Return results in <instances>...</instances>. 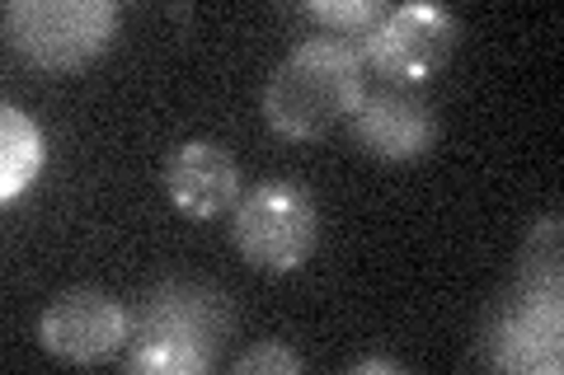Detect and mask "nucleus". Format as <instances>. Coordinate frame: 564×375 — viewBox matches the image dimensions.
Instances as JSON below:
<instances>
[{"label": "nucleus", "mask_w": 564, "mask_h": 375, "mask_svg": "<svg viewBox=\"0 0 564 375\" xmlns=\"http://www.w3.org/2000/svg\"><path fill=\"white\" fill-rule=\"evenodd\" d=\"M367 66L358 57V43L334 38H302L278 62L269 89H263V118L282 141H321L334 132L367 95Z\"/></svg>", "instance_id": "nucleus-1"}, {"label": "nucleus", "mask_w": 564, "mask_h": 375, "mask_svg": "<svg viewBox=\"0 0 564 375\" xmlns=\"http://www.w3.org/2000/svg\"><path fill=\"white\" fill-rule=\"evenodd\" d=\"M226 329H231V306L226 296L193 287V282H170L155 287L132 310L137 348L128 356L132 375H198L212 371Z\"/></svg>", "instance_id": "nucleus-2"}, {"label": "nucleus", "mask_w": 564, "mask_h": 375, "mask_svg": "<svg viewBox=\"0 0 564 375\" xmlns=\"http://www.w3.org/2000/svg\"><path fill=\"white\" fill-rule=\"evenodd\" d=\"M231 240L254 273H296L321 244V207L292 178H263L240 198Z\"/></svg>", "instance_id": "nucleus-3"}, {"label": "nucleus", "mask_w": 564, "mask_h": 375, "mask_svg": "<svg viewBox=\"0 0 564 375\" xmlns=\"http://www.w3.org/2000/svg\"><path fill=\"white\" fill-rule=\"evenodd\" d=\"M10 43L43 70H80L104 57L118 33L113 0H10Z\"/></svg>", "instance_id": "nucleus-4"}, {"label": "nucleus", "mask_w": 564, "mask_h": 375, "mask_svg": "<svg viewBox=\"0 0 564 375\" xmlns=\"http://www.w3.org/2000/svg\"><path fill=\"white\" fill-rule=\"evenodd\" d=\"M456 38H462V24H456L452 10L414 0V5L386 10L381 20L362 33L358 57H362V66H372L377 76H386L391 85H423L447 66V57L456 52Z\"/></svg>", "instance_id": "nucleus-5"}, {"label": "nucleus", "mask_w": 564, "mask_h": 375, "mask_svg": "<svg viewBox=\"0 0 564 375\" xmlns=\"http://www.w3.org/2000/svg\"><path fill=\"white\" fill-rule=\"evenodd\" d=\"M128 338H132L128 306L109 291H95V287L62 291L39 319L43 352H52L57 362H70V366L109 362V356L122 352Z\"/></svg>", "instance_id": "nucleus-6"}, {"label": "nucleus", "mask_w": 564, "mask_h": 375, "mask_svg": "<svg viewBox=\"0 0 564 375\" xmlns=\"http://www.w3.org/2000/svg\"><path fill=\"white\" fill-rule=\"evenodd\" d=\"M348 128H352V141L372 159H386V165H414L437 141L433 109L400 85L367 89L358 109L348 113Z\"/></svg>", "instance_id": "nucleus-7"}, {"label": "nucleus", "mask_w": 564, "mask_h": 375, "mask_svg": "<svg viewBox=\"0 0 564 375\" xmlns=\"http://www.w3.org/2000/svg\"><path fill=\"white\" fill-rule=\"evenodd\" d=\"M165 192L188 221H217L240 202V165L221 141H184L165 159Z\"/></svg>", "instance_id": "nucleus-8"}, {"label": "nucleus", "mask_w": 564, "mask_h": 375, "mask_svg": "<svg viewBox=\"0 0 564 375\" xmlns=\"http://www.w3.org/2000/svg\"><path fill=\"white\" fill-rule=\"evenodd\" d=\"M43 169V132L14 103H0V202H14Z\"/></svg>", "instance_id": "nucleus-9"}, {"label": "nucleus", "mask_w": 564, "mask_h": 375, "mask_svg": "<svg viewBox=\"0 0 564 375\" xmlns=\"http://www.w3.org/2000/svg\"><path fill=\"white\" fill-rule=\"evenodd\" d=\"M306 14L315 24L334 29V38H362L386 10L377 5V0H311Z\"/></svg>", "instance_id": "nucleus-10"}, {"label": "nucleus", "mask_w": 564, "mask_h": 375, "mask_svg": "<svg viewBox=\"0 0 564 375\" xmlns=\"http://www.w3.org/2000/svg\"><path fill=\"white\" fill-rule=\"evenodd\" d=\"M302 366H306V362H302V356H296L288 343H254V348L236 362L240 375H296Z\"/></svg>", "instance_id": "nucleus-11"}, {"label": "nucleus", "mask_w": 564, "mask_h": 375, "mask_svg": "<svg viewBox=\"0 0 564 375\" xmlns=\"http://www.w3.org/2000/svg\"><path fill=\"white\" fill-rule=\"evenodd\" d=\"M352 375H404V366L391 356H362V362H352Z\"/></svg>", "instance_id": "nucleus-12"}]
</instances>
